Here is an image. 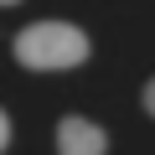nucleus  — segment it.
I'll return each instance as SVG.
<instances>
[{"mask_svg":"<svg viewBox=\"0 0 155 155\" xmlns=\"http://www.w3.org/2000/svg\"><path fill=\"white\" fill-rule=\"evenodd\" d=\"M0 5H21V0H0Z\"/></svg>","mask_w":155,"mask_h":155,"instance_id":"nucleus-5","label":"nucleus"},{"mask_svg":"<svg viewBox=\"0 0 155 155\" xmlns=\"http://www.w3.org/2000/svg\"><path fill=\"white\" fill-rule=\"evenodd\" d=\"M145 109L155 114V78H150V83H145Z\"/></svg>","mask_w":155,"mask_h":155,"instance_id":"nucleus-4","label":"nucleus"},{"mask_svg":"<svg viewBox=\"0 0 155 155\" xmlns=\"http://www.w3.org/2000/svg\"><path fill=\"white\" fill-rule=\"evenodd\" d=\"M57 155H109V134L83 114H67L57 124Z\"/></svg>","mask_w":155,"mask_h":155,"instance_id":"nucleus-2","label":"nucleus"},{"mask_svg":"<svg viewBox=\"0 0 155 155\" xmlns=\"http://www.w3.org/2000/svg\"><path fill=\"white\" fill-rule=\"evenodd\" d=\"M11 52L31 72H62V67L88 62L93 47H88V31H78L72 21H31L26 31H16Z\"/></svg>","mask_w":155,"mask_h":155,"instance_id":"nucleus-1","label":"nucleus"},{"mask_svg":"<svg viewBox=\"0 0 155 155\" xmlns=\"http://www.w3.org/2000/svg\"><path fill=\"white\" fill-rule=\"evenodd\" d=\"M5 145H11V114L0 109V150H5Z\"/></svg>","mask_w":155,"mask_h":155,"instance_id":"nucleus-3","label":"nucleus"}]
</instances>
